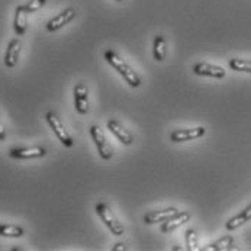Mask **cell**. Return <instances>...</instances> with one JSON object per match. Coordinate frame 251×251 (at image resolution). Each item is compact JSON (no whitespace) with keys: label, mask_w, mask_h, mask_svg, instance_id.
<instances>
[{"label":"cell","mask_w":251,"mask_h":251,"mask_svg":"<svg viewBox=\"0 0 251 251\" xmlns=\"http://www.w3.org/2000/svg\"><path fill=\"white\" fill-rule=\"evenodd\" d=\"M105 58H106V61H108L109 64L116 70V72H119V74L126 80V83L129 84V86H132V87H140L141 86V78H140V75L137 74V73L134 72L115 51H112V50H108L106 52H105Z\"/></svg>","instance_id":"1"},{"label":"cell","mask_w":251,"mask_h":251,"mask_svg":"<svg viewBox=\"0 0 251 251\" xmlns=\"http://www.w3.org/2000/svg\"><path fill=\"white\" fill-rule=\"evenodd\" d=\"M96 212H98V215L100 216V219L105 222V225L110 229L112 234H115V235H124V232H125L124 225L118 221V218L110 211V208H109L105 202H99L96 205Z\"/></svg>","instance_id":"2"},{"label":"cell","mask_w":251,"mask_h":251,"mask_svg":"<svg viewBox=\"0 0 251 251\" xmlns=\"http://www.w3.org/2000/svg\"><path fill=\"white\" fill-rule=\"evenodd\" d=\"M45 118H47V121H48L50 126L52 128L54 134L57 135V138H58V140H60L61 143L64 144L66 147H72V145H73L72 137H70L69 131H67V129L64 128V125H63L61 119L58 118V115H57L55 112L50 110V112H48V113L45 115Z\"/></svg>","instance_id":"3"},{"label":"cell","mask_w":251,"mask_h":251,"mask_svg":"<svg viewBox=\"0 0 251 251\" xmlns=\"http://www.w3.org/2000/svg\"><path fill=\"white\" fill-rule=\"evenodd\" d=\"M90 135H92L93 141H95L98 150H99L100 157H102L103 160H110L112 155H113V150H112V145H110L108 140H106V137H105L102 128L98 126V125H93V126L90 128Z\"/></svg>","instance_id":"4"},{"label":"cell","mask_w":251,"mask_h":251,"mask_svg":"<svg viewBox=\"0 0 251 251\" xmlns=\"http://www.w3.org/2000/svg\"><path fill=\"white\" fill-rule=\"evenodd\" d=\"M74 105L80 115H86L89 112V92L84 83H77L74 87Z\"/></svg>","instance_id":"5"},{"label":"cell","mask_w":251,"mask_h":251,"mask_svg":"<svg viewBox=\"0 0 251 251\" xmlns=\"http://www.w3.org/2000/svg\"><path fill=\"white\" fill-rule=\"evenodd\" d=\"M206 132V129L203 126H198V128H190V129H177L173 131L170 135V140L173 143H184V141H190V140H196L203 137Z\"/></svg>","instance_id":"6"},{"label":"cell","mask_w":251,"mask_h":251,"mask_svg":"<svg viewBox=\"0 0 251 251\" xmlns=\"http://www.w3.org/2000/svg\"><path fill=\"white\" fill-rule=\"evenodd\" d=\"M74 16H75V10H74V9H66L64 12L58 13L55 18H52V19L47 24V29H48L50 32L58 31V29H61L64 25H67L70 21H73Z\"/></svg>","instance_id":"7"},{"label":"cell","mask_w":251,"mask_h":251,"mask_svg":"<svg viewBox=\"0 0 251 251\" xmlns=\"http://www.w3.org/2000/svg\"><path fill=\"white\" fill-rule=\"evenodd\" d=\"M47 154V150L42 147H31V148H13L9 151V155L13 158H39Z\"/></svg>","instance_id":"8"},{"label":"cell","mask_w":251,"mask_h":251,"mask_svg":"<svg viewBox=\"0 0 251 251\" xmlns=\"http://www.w3.org/2000/svg\"><path fill=\"white\" fill-rule=\"evenodd\" d=\"M21 51H22V44H21V41H19V39H12V41L9 42V47H7L6 55H4V64H6V67L13 69V67L18 64Z\"/></svg>","instance_id":"9"},{"label":"cell","mask_w":251,"mask_h":251,"mask_svg":"<svg viewBox=\"0 0 251 251\" xmlns=\"http://www.w3.org/2000/svg\"><path fill=\"white\" fill-rule=\"evenodd\" d=\"M193 73L198 75H206V77H214V78H222L225 77V70L222 67L212 66L208 63H198L193 66Z\"/></svg>","instance_id":"10"},{"label":"cell","mask_w":251,"mask_h":251,"mask_svg":"<svg viewBox=\"0 0 251 251\" xmlns=\"http://www.w3.org/2000/svg\"><path fill=\"white\" fill-rule=\"evenodd\" d=\"M189 219H190V214H189V212H179V214H176L175 216H172L170 219L164 221V222L161 224L160 231H161L163 234H169V232L177 229L179 226H181V225H183L184 222H187Z\"/></svg>","instance_id":"11"},{"label":"cell","mask_w":251,"mask_h":251,"mask_svg":"<svg viewBox=\"0 0 251 251\" xmlns=\"http://www.w3.org/2000/svg\"><path fill=\"white\" fill-rule=\"evenodd\" d=\"M108 129L122 144H125V145H131L132 144V135H131V132L128 129H125L118 121H115V119L108 121Z\"/></svg>","instance_id":"12"},{"label":"cell","mask_w":251,"mask_h":251,"mask_svg":"<svg viewBox=\"0 0 251 251\" xmlns=\"http://www.w3.org/2000/svg\"><path fill=\"white\" fill-rule=\"evenodd\" d=\"M176 214H179V211L176 208H169V209H164V211H154V212H150V214L144 216V221L147 224L164 222V221L170 219L172 216H175Z\"/></svg>","instance_id":"13"},{"label":"cell","mask_w":251,"mask_h":251,"mask_svg":"<svg viewBox=\"0 0 251 251\" xmlns=\"http://www.w3.org/2000/svg\"><path fill=\"white\" fill-rule=\"evenodd\" d=\"M13 26H15V32L18 35H24L26 32V28H28V12L24 9V6H18L16 7Z\"/></svg>","instance_id":"14"},{"label":"cell","mask_w":251,"mask_h":251,"mask_svg":"<svg viewBox=\"0 0 251 251\" xmlns=\"http://www.w3.org/2000/svg\"><path fill=\"white\" fill-rule=\"evenodd\" d=\"M251 219V205L249 208H246L241 214H238L237 216H234L232 219H229L228 222H226V229L228 231H232V229H237L238 226H241L243 224H246L247 221H250Z\"/></svg>","instance_id":"15"},{"label":"cell","mask_w":251,"mask_h":251,"mask_svg":"<svg viewBox=\"0 0 251 251\" xmlns=\"http://www.w3.org/2000/svg\"><path fill=\"white\" fill-rule=\"evenodd\" d=\"M167 54V48H166V39L163 35H157L154 38V58L157 61H164Z\"/></svg>","instance_id":"16"},{"label":"cell","mask_w":251,"mask_h":251,"mask_svg":"<svg viewBox=\"0 0 251 251\" xmlns=\"http://www.w3.org/2000/svg\"><path fill=\"white\" fill-rule=\"evenodd\" d=\"M232 237L226 235V237H222L221 240H218L216 243L205 247L203 251H225V250H232Z\"/></svg>","instance_id":"17"},{"label":"cell","mask_w":251,"mask_h":251,"mask_svg":"<svg viewBox=\"0 0 251 251\" xmlns=\"http://www.w3.org/2000/svg\"><path fill=\"white\" fill-rule=\"evenodd\" d=\"M0 235L1 237H10V238H19L24 235V229L16 225H4L0 224Z\"/></svg>","instance_id":"18"},{"label":"cell","mask_w":251,"mask_h":251,"mask_svg":"<svg viewBox=\"0 0 251 251\" xmlns=\"http://www.w3.org/2000/svg\"><path fill=\"white\" fill-rule=\"evenodd\" d=\"M229 67H231L234 72L251 73V61L250 60L232 58V60H229Z\"/></svg>","instance_id":"19"},{"label":"cell","mask_w":251,"mask_h":251,"mask_svg":"<svg viewBox=\"0 0 251 251\" xmlns=\"http://www.w3.org/2000/svg\"><path fill=\"white\" fill-rule=\"evenodd\" d=\"M186 246L189 251H198L199 246H198V234L195 229H187L186 231Z\"/></svg>","instance_id":"20"},{"label":"cell","mask_w":251,"mask_h":251,"mask_svg":"<svg viewBox=\"0 0 251 251\" xmlns=\"http://www.w3.org/2000/svg\"><path fill=\"white\" fill-rule=\"evenodd\" d=\"M45 3H47V0H29L26 4H22V6L28 13H34L36 10H39Z\"/></svg>","instance_id":"21"},{"label":"cell","mask_w":251,"mask_h":251,"mask_svg":"<svg viewBox=\"0 0 251 251\" xmlns=\"http://www.w3.org/2000/svg\"><path fill=\"white\" fill-rule=\"evenodd\" d=\"M4 138H6V131H4V126L0 121V141H3Z\"/></svg>","instance_id":"22"},{"label":"cell","mask_w":251,"mask_h":251,"mask_svg":"<svg viewBox=\"0 0 251 251\" xmlns=\"http://www.w3.org/2000/svg\"><path fill=\"white\" fill-rule=\"evenodd\" d=\"M112 250H113V251H124V250H126V247H125V246H124L122 243H118V244H116V246H115V247H113Z\"/></svg>","instance_id":"23"},{"label":"cell","mask_w":251,"mask_h":251,"mask_svg":"<svg viewBox=\"0 0 251 251\" xmlns=\"http://www.w3.org/2000/svg\"><path fill=\"white\" fill-rule=\"evenodd\" d=\"M173 250H175V251H180V250H183V249H180V247H173Z\"/></svg>","instance_id":"24"},{"label":"cell","mask_w":251,"mask_h":251,"mask_svg":"<svg viewBox=\"0 0 251 251\" xmlns=\"http://www.w3.org/2000/svg\"><path fill=\"white\" fill-rule=\"evenodd\" d=\"M116 1H122V0H116Z\"/></svg>","instance_id":"25"}]
</instances>
